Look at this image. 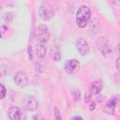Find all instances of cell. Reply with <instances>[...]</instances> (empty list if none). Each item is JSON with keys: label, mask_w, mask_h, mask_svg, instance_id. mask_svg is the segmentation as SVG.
I'll return each mask as SVG.
<instances>
[{"label": "cell", "mask_w": 120, "mask_h": 120, "mask_svg": "<svg viewBox=\"0 0 120 120\" xmlns=\"http://www.w3.org/2000/svg\"><path fill=\"white\" fill-rule=\"evenodd\" d=\"M115 67H116V68H117V69H119V57H117V59H116Z\"/></svg>", "instance_id": "obj_19"}, {"label": "cell", "mask_w": 120, "mask_h": 120, "mask_svg": "<svg viewBox=\"0 0 120 120\" xmlns=\"http://www.w3.org/2000/svg\"><path fill=\"white\" fill-rule=\"evenodd\" d=\"M70 120H83V118L81 116H73L70 118Z\"/></svg>", "instance_id": "obj_18"}, {"label": "cell", "mask_w": 120, "mask_h": 120, "mask_svg": "<svg viewBox=\"0 0 120 120\" xmlns=\"http://www.w3.org/2000/svg\"><path fill=\"white\" fill-rule=\"evenodd\" d=\"M91 10L87 6H81L76 12V23L79 28H84L90 22Z\"/></svg>", "instance_id": "obj_1"}, {"label": "cell", "mask_w": 120, "mask_h": 120, "mask_svg": "<svg viewBox=\"0 0 120 120\" xmlns=\"http://www.w3.org/2000/svg\"><path fill=\"white\" fill-rule=\"evenodd\" d=\"M33 120H38L37 117H33Z\"/></svg>", "instance_id": "obj_21"}, {"label": "cell", "mask_w": 120, "mask_h": 120, "mask_svg": "<svg viewBox=\"0 0 120 120\" xmlns=\"http://www.w3.org/2000/svg\"><path fill=\"white\" fill-rule=\"evenodd\" d=\"M46 47L44 44H40V43H38L35 47V54L38 57V58H44L45 55H46Z\"/></svg>", "instance_id": "obj_11"}, {"label": "cell", "mask_w": 120, "mask_h": 120, "mask_svg": "<svg viewBox=\"0 0 120 120\" xmlns=\"http://www.w3.org/2000/svg\"><path fill=\"white\" fill-rule=\"evenodd\" d=\"M38 14L43 21H49L54 16V10L50 4L42 3L38 8Z\"/></svg>", "instance_id": "obj_4"}, {"label": "cell", "mask_w": 120, "mask_h": 120, "mask_svg": "<svg viewBox=\"0 0 120 120\" xmlns=\"http://www.w3.org/2000/svg\"><path fill=\"white\" fill-rule=\"evenodd\" d=\"M7 72H8V68H7V66H6L3 62L0 61V77L5 76V75L7 74Z\"/></svg>", "instance_id": "obj_14"}, {"label": "cell", "mask_w": 120, "mask_h": 120, "mask_svg": "<svg viewBox=\"0 0 120 120\" xmlns=\"http://www.w3.org/2000/svg\"><path fill=\"white\" fill-rule=\"evenodd\" d=\"M71 95H72L73 100L75 102H77V101H79L81 99V91L79 89H73L72 92H71Z\"/></svg>", "instance_id": "obj_13"}, {"label": "cell", "mask_w": 120, "mask_h": 120, "mask_svg": "<svg viewBox=\"0 0 120 120\" xmlns=\"http://www.w3.org/2000/svg\"><path fill=\"white\" fill-rule=\"evenodd\" d=\"M96 107V104H95V102H92L91 103V107H90V110L92 111V110H94V108Z\"/></svg>", "instance_id": "obj_20"}, {"label": "cell", "mask_w": 120, "mask_h": 120, "mask_svg": "<svg viewBox=\"0 0 120 120\" xmlns=\"http://www.w3.org/2000/svg\"><path fill=\"white\" fill-rule=\"evenodd\" d=\"M91 97H92V95H91L90 92L87 90L86 93H85V95H84V101H85V102H90V100H91Z\"/></svg>", "instance_id": "obj_16"}, {"label": "cell", "mask_w": 120, "mask_h": 120, "mask_svg": "<svg viewBox=\"0 0 120 120\" xmlns=\"http://www.w3.org/2000/svg\"><path fill=\"white\" fill-rule=\"evenodd\" d=\"M50 55L52 58V60L55 61V62H57V61H59L61 59V52L57 47H53V48L51 49Z\"/></svg>", "instance_id": "obj_12"}, {"label": "cell", "mask_w": 120, "mask_h": 120, "mask_svg": "<svg viewBox=\"0 0 120 120\" xmlns=\"http://www.w3.org/2000/svg\"><path fill=\"white\" fill-rule=\"evenodd\" d=\"M36 39L38 43L40 44H45L46 42H48L49 38H50V31L49 28L45 25V24H40L37 30H36Z\"/></svg>", "instance_id": "obj_3"}, {"label": "cell", "mask_w": 120, "mask_h": 120, "mask_svg": "<svg viewBox=\"0 0 120 120\" xmlns=\"http://www.w3.org/2000/svg\"><path fill=\"white\" fill-rule=\"evenodd\" d=\"M8 115L10 120H23V113L19 107L11 106L8 111Z\"/></svg>", "instance_id": "obj_7"}, {"label": "cell", "mask_w": 120, "mask_h": 120, "mask_svg": "<svg viewBox=\"0 0 120 120\" xmlns=\"http://www.w3.org/2000/svg\"><path fill=\"white\" fill-rule=\"evenodd\" d=\"M21 104H22V108L28 112H35L38 106V100L36 99V98L33 96H30V95L23 96L22 98Z\"/></svg>", "instance_id": "obj_2"}, {"label": "cell", "mask_w": 120, "mask_h": 120, "mask_svg": "<svg viewBox=\"0 0 120 120\" xmlns=\"http://www.w3.org/2000/svg\"><path fill=\"white\" fill-rule=\"evenodd\" d=\"M102 87H103V83H102V82H101L100 80H98V81H94V82L91 83V85H90L88 91L90 92V94H91L92 96H93V95H98V94L100 93V91L102 90Z\"/></svg>", "instance_id": "obj_9"}, {"label": "cell", "mask_w": 120, "mask_h": 120, "mask_svg": "<svg viewBox=\"0 0 120 120\" xmlns=\"http://www.w3.org/2000/svg\"><path fill=\"white\" fill-rule=\"evenodd\" d=\"M55 120H62V117H61V114L58 112L57 109H55Z\"/></svg>", "instance_id": "obj_17"}, {"label": "cell", "mask_w": 120, "mask_h": 120, "mask_svg": "<svg viewBox=\"0 0 120 120\" xmlns=\"http://www.w3.org/2000/svg\"><path fill=\"white\" fill-rule=\"evenodd\" d=\"M6 94H7L6 87L2 83H0V99H3L6 97Z\"/></svg>", "instance_id": "obj_15"}, {"label": "cell", "mask_w": 120, "mask_h": 120, "mask_svg": "<svg viewBox=\"0 0 120 120\" xmlns=\"http://www.w3.org/2000/svg\"><path fill=\"white\" fill-rule=\"evenodd\" d=\"M76 48H77V50H78V52H80L81 55H86L89 52V45H88L87 41L82 38H77Z\"/></svg>", "instance_id": "obj_8"}, {"label": "cell", "mask_w": 120, "mask_h": 120, "mask_svg": "<svg viewBox=\"0 0 120 120\" xmlns=\"http://www.w3.org/2000/svg\"><path fill=\"white\" fill-rule=\"evenodd\" d=\"M64 70L68 74H76L80 70V63L77 59H68L64 63Z\"/></svg>", "instance_id": "obj_5"}, {"label": "cell", "mask_w": 120, "mask_h": 120, "mask_svg": "<svg viewBox=\"0 0 120 120\" xmlns=\"http://www.w3.org/2000/svg\"><path fill=\"white\" fill-rule=\"evenodd\" d=\"M117 101H118L117 97H113L112 98H111L107 102V104H106V106L104 108L105 112H107L109 114H113L114 113V108H115V106L117 104Z\"/></svg>", "instance_id": "obj_10"}, {"label": "cell", "mask_w": 120, "mask_h": 120, "mask_svg": "<svg viewBox=\"0 0 120 120\" xmlns=\"http://www.w3.org/2000/svg\"><path fill=\"white\" fill-rule=\"evenodd\" d=\"M13 80H14L15 84L19 87H24L28 83V78H27V75L24 71L16 72V74L14 75Z\"/></svg>", "instance_id": "obj_6"}]
</instances>
